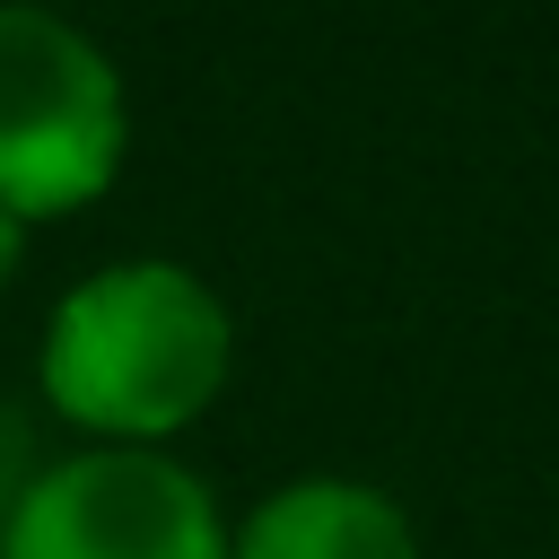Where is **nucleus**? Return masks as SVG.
<instances>
[{"mask_svg": "<svg viewBox=\"0 0 559 559\" xmlns=\"http://www.w3.org/2000/svg\"><path fill=\"white\" fill-rule=\"evenodd\" d=\"M227 349L236 332L210 280L166 253H131L61 288L44 323V393L87 437L148 445L227 384Z\"/></svg>", "mask_w": 559, "mask_h": 559, "instance_id": "obj_1", "label": "nucleus"}, {"mask_svg": "<svg viewBox=\"0 0 559 559\" xmlns=\"http://www.w3.org/2000/svg\"><path fill=\"white\" fill-rule=\"evenodd\" d=\"M122 79L52 9L0 0V210L52 218L122 166Z\"/></svg>", "mask_w": 559, "mask_h": 559, "instance_id": "obj_2", "label": "nucleus"}, {"mask_svg": "<svg viewBox=\"0 0 559 559\" xmlns=\"http://www.w3.org/2000/svg\"><path fill=\"white\" fill-rule=\"evenodd\" d=\"M0 559H227V524L201 472L148 445H87L17 480Z\"/></svg>", "mask_w": 559, "mask_h": 559, "instance_id": "obj_3", "label": "nucleus"}, {"mask_svg": "<svg viewBox=\"0 0 559 559\" xmlns=\"http://www.w3.org/2000/svg\"><path fill=\"white\" fill-rule=\"evenodd\" d=\"M227 559H419V533L376 480L306 472V480H280L245 515Z\"/></svg>", "mask_w": 559, "mask_h": 559, "instance_id": "obj_4", "label": "nucleus"}, {"mask_svg": "<svg viewBox=\"0 0 559 559\" xmlns=\"http://www.w3.org/2000/svg\"><path fill=\"white\" fill-rule=\"evenodd\" d=\"M17 253H26V218H17V210H0V280L17 271Z\"/></svg>", "mask_w": 559, "mask_h": 559, "instance_id": "obj_5", "label": "nucleus"}]
</instances>
